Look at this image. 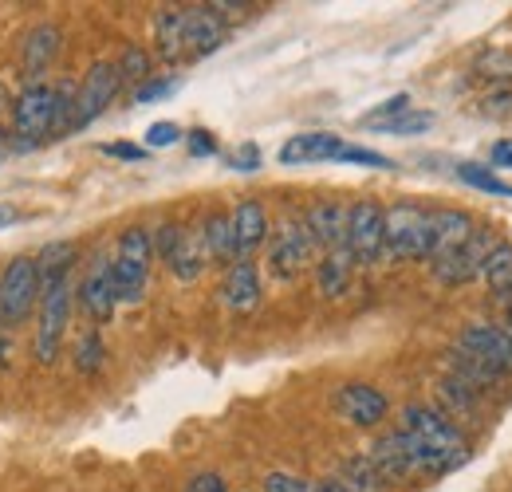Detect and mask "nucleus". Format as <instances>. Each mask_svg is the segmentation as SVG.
Returning a JSON list of instances; mask_svg holds the SVG:
<instances>
[{"label": "nucleus", "instance_id": "30", "mask_svg": "<svg viewBox=\"0 0 512 492\" xmlns=\"http://www.w3.org/2000/svg\"><path fill=\"white\" fill-rule=\"evenodd\" d=\"M375 126L386 130V134H422V130L434 126V115L430 111H406V115H398L390 123H375Z\"/></svg>", "mask_w": 512, "mask_h": 492}, {"label": "nucleus", "instance_id": "7", "mask_svg": "<svg viewBox=\"0 0 512 492\" xmlns=\"http://www.w3.org/2000/svg\"><path fill=\"white\" fill-rule=\"evenodd\" d=\"M40 296V276H36V260L16 256L4 272H0V319L4 323H20Z\"/></svg>", "mask_w": 512, "mask_h": 492}, {"label": "nucleus", "instance_id": "9", "mask_svg": "<svg viewBox=\"0 0 512 492\" xmlns=\"http://www.w3.org/2000/svg\"><path fill=\"white\" fill-rule=\"evenodd\" d=\"M497 245H501V241H497L489 229H473V237L457 248V252H449V256H442V260H434L438 280H442V284H469L473 276H481L489 252H493Z\"/></svg>", "mask_w": 512, "mask_h": 492}, {"label": "nucleus", "instance_id": "2", "mask_svg": "<svg viewBox=\"0 0 512 492\" xmlns=\"http://www.w3.org/2000/svg\"><path fill=\"white\" fill-rule=\"evenodd\" d=\"M426 248H430V213L422 205L402 201L383 213V252L414 260V256H426Z\"/></svg>", "mask_w": 512, "mask_h": 492}, {"label": "nucleus", "instance_id": "45", "mask_svg": "<svg viewBox=\"0 0 512 492\" xmlns=\"http://www.w3.org/2000/svg\"><path fill=\"white\" fill-rule=\"evenodd\" d=\"M12 221H16V209H8V205H0V229H4V225H12Z\"/></svg>", "mask_w": 512, "mask_h": 492}, {"label": "nucleus", "instance_id": "13", "mask_svg": "<svg viewBox=\"0 0 512 492\" xmlns=\"http://www.w3.org/2000/svg\"><path fill=\"white\" fill-rule=\"evenodd\" d=\"M339 410H343V418L347 422H355V426H379L386 418V410H390V402H386L383 390H375L371 382H347L343 390H339Z\"/></svg>", "mask_w": 512, "mask_h": 492}, {"label": "nucleus", "instance_id": "25", "mask_svg": "<svg viewBox=\"0 0 512 492\" xmlns=\"http://www.w3.org/2000/svg\"><path fill=\"white\" fill-rule=\"evenodd\" d=\"M481 276L489 280V288H493V296L497 300H509L512 296V245H501L489 252V260H485V268H481Z\"/></svg>", "mask_w": 512, "mask_h": 492}, {"label": "nucleus", "instance_id": "26", "mask_svg": "<svg viewBox=\"0 0 512 492\" xmlns=\"http://www.w3.org/2000/svg\"><path fill=\"white\" fill-rule=\"evenodd\" d=\"M71 260H75V245H71V241H56V245L44 248V252H40V260H36V276H40V284L67 276Z\"/></svg>", "mask_w": 512, "mask_h": 492}, {"label": "nucleus", "instance_id": "12", "mask_svg": "<svg viewBox=\"0 0 512 492\" xmlns=\"http://www.w3.org/2000/svg\"><path fill=\"white\" fill-rule=\"evenodd\" d=\"M343 138L327 134V130H312V134H292L280 146V162L284 166H312V162H339L343 154Z\"/></svg>", "mask_w": 512, "mask_h": 492}, {"label": "nucleus", "instance_id": "24", "mask_svg": "<svg viewBox=\"0 0 512 492\" xmlns=\"http://www.w3.org/2000/svg\"><path fill=\"white\" fill-rule=\"evenodd\" d=\"M351 264H355V260H351L347 248H335V252L323 256L320 272H316L323 296H343V292H347V284H351Z\"/></svg>", "mask_w": 512, "mask_h": 492}, {"label": "nucleus", "instance_id": "20", "mask_svg": "<svg viewBox=\"0 0 512 492\" xmlns=\"http://www.w3.org/2000/svg\"><path fill=\"white\" fill-rule=\"evenodd\" d=\"M221 296L233 311H253L260 304V276H256L253 260H233V268L221 284Z\"/></svg>", "mask_w": 512, "mask_h": 492}, {"label": "nucleus", "instance_id": "10", "mask_svg": "<svg viewBox=\"0 0 512 492\" xmlns=\"http://www.w3.org/2000/svg\"><path fill=\"white\" fill-rule=\"evenodd\" d=\"M402 433L430 445V449H465L461 430L449 422L442 410H430V406H406L402 410Z\"/></svg>", "mask_w": 512, "mask_h": 492}, {"label": "nucleus", "instance_id": "29", "mask_svg": "<svg viewBox=\"0 0 512 492\" xmlns=\"http://www.w3.org/2000/svg\"><path fill=\"white\" fill-rule=\"evenodd\" d=\"M477 71L485 75V79H512V52L509 48H489L481 60H477Z\"/></svg>", "mask_w": 512, "mask_h": 492}, {"label": "nucleus", "instance_id": "34", "mask_svg": "<svg viewBox=\"0 0 512 492\" xmlns=\"http://www.w3.org/2000/svg\"><path fill=\"white\" fill-rule=\"evenodd\" d=\"M119 67V79H146L150 75V60H146V52H138V48H130L123 63H115Z\"/></svg>", "mask_w": 512, "mask_h": 492}, {"label": "nucleus", "instance_id": "27", "mask_svg": "<svg viewBox=\"0 0 512 492\" xmlns=\"http://www.w3.org/2000/svg\"><path fill=\"white\" fill-rule=\"evenodd\" d=\"M457 178L465 185H473V189H481V193H497V197H512V185L501 178V174H493L489 166H473V162H461L457 166Z\"/></svg>", "mask_w": 512, "mask_h": 492}, {"label": "nucleus", "instance_id": "35", "mask_svg": "<svg viewBox=\"0 0 512 492\" xmlns=\"http://www.w3.org/2000/svg\"><path fill=\"white\" fill-rule=\"evenodd\" d=\"M182 138V130L178 123H154L146 130V146H154V150H162V146H174Z\"/></svg>", "mask_w": 512, "mask_h": 492}, {"label": "nucleus", "instance_id": "48", "mask_svg": "<svg viewBox=\"0 0 512 492\" xmlns=\"http://www.w3.org/2000/svg\"><path fill=\"white\" fill-rule=\"evenodd\" d=\"M0 150H4V134H0Z\"/></svg>", "mask_w": 512, "mask_h": 492}, {"label": "nucleus", "instance_id": "46", "mask_svg": "<svg viewBox=\"0 0 512 492\" xmlns=\"http://www.w3.org/2000/svg\"><path fill=\"white\" fill-rule=\"evenodd\" d=\"M316 492H347L339 481H323V485H316Z\"/></svg>", "mask_w": 512, "mask_h": 492}, {"label": "nucleus", "instance_id": "1", "mask_svg": "<svg viewBox=\"0 0 512 492\" xmlns=\"http://www.w3.org/2000/svg\"><path fill=\"white\" fill-rule=\"evenodd\" d=\"M150 260H154V241L146 229H127L119 237V256L111 260V276H115V296L119 304H138L146 292V276H150Z\"/></svg>", "mask_w": 512, "mask_h": 492}, {"label": "nucleus", "instance_id": "23", "mask_svg": "<svg viewBox=\"0 0 512 492\" xmlns=\"http://www.w3.org/2000/svg\"><path fill=\"white\" fill-rule=\"evenodd\" d=\"M197 233H201V245H205V256H209V260H221V264L237 260L233 225H229V217H225V213H213V217L205 221V229H197Z\"/></svg>", "mask_w": 512, "mask_h": 492}, {"label": "nucleus", "instance_id": "32", "mask_svg": "<svg viewBox=\"0 0 512 492\" xmlns=\"http://www.w3.org/2000/svg\"><path fill=\"white\" fill-rule=\"evenodd\" d=\"M339 162H355V166H375V170H390L394 162L386 158V154H379V150H367V146H343V154H339Z\"/></svg>", "mask_w": 512, "mask_h": 492}, {"label": "nucleus", "instance_id": "42", "mask_svg": "<svg viewBox=\"0 0 512 492\" xmlns=\"http://www.w3.org/2000/svg\"><path fill=\"white\" fill-rule=\"evenodd\" d=\"M190 150L193 154H217V138L209 130H190Z\"/></svg>", "mask_w": 512, "mask_h": 492}, {"label": "nucleus", "instance_id": "22", "mask_svg": "<svg viewBox=\"0 0 512 492\" xmlns=\"http://www.w3.org/2000/svg\"><path fill=\"white\" fill-rule=\"evenodd\" d=\"M205 245H201V233H186L182 229V237H178V245L170 252V272L178 276V280H197L201 276V268H205Z\"/></svg>", "mask_w": 512, "mask_h": 492}, {"label": "nucleus", "instance_id": "44", "mask_svg": "<svg viewBox=\"0 0 512 492\" xmlns=\"http://www.w3.org/2000/svg\"><path fill=\"white\" fill-rule=\"evenodd\" d=\"M493 166H497V170H512V138H501V142L493 146Z\"/></svg>", "mask_w": 512, "mask_h": 492}, {"label": "nucleus", "instance_id": "5", "mask_svg": "<svg viewBox=\"0 0 512 492\" xmlns=\"http://www.w3.org/2000/svg\"><path fill=\"white\" fill-rule=\"evenodd\" d=\"M457 351L481 367L497 370L501 378L512 374V335L505 327H493V323H469L461 335H457Z\"/></svg>", "mask_w": 512, "mask_h": 492}, {"label": "nucleus", "instance_id": "19", "mask_svg": "<svg viewBox=\"0 0 512 492\" xmlns=\"http://www.w3.org/2000/svg\"><path fill=\"white\" fill-rule=\"evenodd\" d=\"M367 461L375 465V473H379L383 481L414 477V465H410V441H406V433H386V437H379Z\"/></svg>", "mask_w": 512, "mask_h": 492}, {"label": "nucleus", "instance_id": "43", "mask_svg": "<svg viewBox=\"0 0 512 492\" xmlns=\"http://www.w3.org/2000/svg\"><path fill=\"white\" fill-rule=\"evenodd\" d=\"M111 158H127V162H142L146 158V150L142 146H130V142H111V146H103Z\"/></svg>", "mask_w": 512, "mask_h": 492}, {"label": "nucleus", "instance_id": "8", "mask_svg": "<svg viewBox=\"0 0 512 492\" xmlns=\"http://www.w3.org/2000/svg\"><path fill=\"white\" fill-rule=\"evenodd\" d=\"M347 252L355 264H375L383 256V209L375 201H359L347 209Z\"/></svg>", "mask_w": 512, "mask_h": 492}, {"label": "nucleus", "instance_id": "33", "mask_svg": "<svg viewBox=\"0 0 512 492\" xmlns=\"http://www.w3.org/2000/svg\"><path fill=\"white\" fill-rule=\"evenodd\" d=\"M264 492H316V485L304 481V477H292V473H268Z\"/></svg>", "mask_w": 512, "mask_h": 492}, {"label": "nucleus", "instance_id": "31", "mask_svg": "<svg viewBox=\"0 0 512 492\" xmlns=\"http://www.w3.org/2000/svg\"><path fill=\"white\" fill-rule=\"evenodd\" d=\"M442 394L449 398V406L461 410V414L477 410V394H473V386H465L461 378H446V382H442Z\"/></svg>", "mask_w": 512, "mask_h": 492}, {"label": "nucleus", "instance_id": "41", "mask_svg": "<svg viewBox=\"0 0 512 492\" xmlns=\"http://www.w3.org/2000/svg\"><path fill=\"white\" fill-rule=\"evenodd\" d=\"M186 492H229V489H225V481L217 473H197Z\"/></svg>", "mask_w": 512, "mask_h": 492}, {"label": "nucleus", "instance_id": "3", "mask_svg": "<svg viewBox=\"0 0 512 492\" xmlns=\"http://www.w3.org/2000/svg\"><path fill=\"white\" fill-rule=\"evenodd\" d=\"M67 315H71V280H48L44 284V300H40V323H36V359L40 363H52L60 355V343H64L67 331Z\"/></svg>", "mask_w": 512, "mask_h": 492}, {"label": "nucleus", "instance_id": "16", "mask_svg": "<svg viewBox=\"0 0 512 492\" xmlns=\"http://www.w3.org/2000/svg\"><path fill=\"white\" fill-rule=\"evenodd\" d=\"M304 229L312 237V245H323L327 252L347 245V209L339 201H320L308 209L304 217Z\"/></svg>", "mask_w": 512, "mask_h": 492}, {"label": "nucleus", "instance_id": "15", "mask_svg": "<svg viewBox=\"0 0 512 492\" xmlns=\"http://www.w3.org/2000/svg\"><path fill=\"white\" fill-rule=\"evenodd\" d=\"M79 300H83V308L91 311L99 323H107V319L115 315L119 296H115V276H111V260H107V256H99V260L91 264V272L83 276Z\"/></svg>", "mask_w": 512, "mask_h": 492}, {"label": "nucleus", "instance_id": "18", "mask_svg": "<svg viewBox=\"0 0 512 492\" xmlns=\"http://www.w3.org/2000/svg\"><path fill=\"white\" fill-rule=\"evenodd\" d=\"M229 225H233L237 260H249V252L264 245V237H268V217H264V205H260V201H241V205L233 209Z\"/></svg>", "mask_w": 512, "mask_h": 492}, {"label": "nucleus", "instance_id": "37", "mask_svg": "<svg viewBox=\"0 0 512 492\" xmlns=\"http://www.w3.org/2000/svg\"><path fill=\"white\" fill-rule=\"evenodd\" d=\"M406 111H410V95H394V99H386L375 115H367V123H390V119H398Z\"/></svg>", "mask_w": 512, "mask_h": 492}, {"label": "nucleus", "instance_id": "40", "mask_svg": "<svg viewBox=\"0 0 512 492\" xmlns=\"http://www.w3.org/2000/svg\"><path fill=\"white\" fill-rule=\"evenodd\" d=\"M229 162H233V170H245V174H249V170L260 166V150H256V146H237Z\"/></svg>", "mask_w": 512, "mask_h": 492}, {"label": "nucleus", "instance_id": "47", "mask_svg": "<svg viewBox=\"0 0 512 492\" xmlns=\"http://www.w3.org/2000/svg\"><path fill=\"white\" fill-rule=\"evenodd\" d=\"M505 308H509V335H512V296L505 300Z\"/></svg>", "mask_w": 512, "mask_h": 492}, {"label": "nucleus", "instance_id": "36", "mask_svg": "<svg viewBox=\"0 0 512 492\" xmlns=\"http://www.w3.org/2000/svg\"><path fill=\"white\" fill-rule=\"evenodd\" d=\"M99 363H103V343H99L95 335H87V339H83V347H79V355H75V367L95 370Z\"/></svg>", "mask_w": 512, "mask_h": 492}, {"label": "nucleus", "instance_id": "4", "mask_svg": "<svg viewBox=\"0 0 512 492\" xmlns=\"http://www.w3.org/2000/svg\"><path fill=\"white\" fill-rule=\"evenodd\" d=\"M71 103H67L64 91H56V87H48V83H32L16 103H12V126H16V134H24V138H44L56 119H60V111H67Z\"/></svg>", "mask_w": 512, "mask_h": 492}, {"label": "nucleus", "instance_id": "14", "mask_svg": "<svg viewBox=\"0 0 512 492\" xmlns=\"http://www.w3.org/2000/svg\"><path fill=\"white\" fill-rule=\"evenodd\" d=\"M469 237H473V217L469 213H461V209H438V213H430V248H426V256L430 260H442L449 252H457Z\"/></svg>", "mask_w": 512, "mask_h": 492}, {"label": "nucleus", "instance_id": "11", "mask_svg": "<svg viewBox=\"0 0 512 492\" xmlns=\"http://www.w3.org/2000/svg\"><path fill=\"white\" fill-rule=\"evenodd\" d=\"M312 248L316 245H312V237H308L304 225H284V229H276V237H272L268 268H272L280 280H292V276H300V272L308 268Z\"/></svg>", "mask_w": 512, "mask_h": 492}, {"label": "nucleus", "instance_id": "21", "mask_svg": "<svg viewBox=\"0 0 512 492\" xmlns=\"http://www.w3.org/2000/svg\"><path fill=\"white\" fill-rule=\"evenodd\" d=\"M56 52H60V28L40 24V28L24 40V75H28V79L44 75V71L52 67V60H56Z\"/></svg>", "mask_w": 512, "mask_h": 492}, {"label": "nucleus", "instance_id": "39", "mask_svg": "<svg viewBox=\"0 0 512 492\" xmlns=\"http://www.w3.org/2000/svg\"><path fill=\"white\" fill-rule=\"evenodd\" d=\"M178 237H182L178 225H162V229H158V245H154V252H158L162 260H170V252H174V245H178Z\"/></svg>", "mask_w": 512, "mask_h": 492}, {"label": "nucleus", "instance_id": "38", "mask_svg": "<svg viewBox=\"0 0 512 492\" xmlns=\"http://www.w3.org/2000/svg\"><path fill=\"white\" fill-rule=\"evenodd\" d=\"M174 91H178V83H174V79L146 83V87H138V91H134V103H154V99H166V95H174Z\"/></svg>", "mask_w": 512, "mask_h": 492}, {"label": "nucleus", "instance_id": "17", "mask_svg": "<svg viewBox=\"0 0 512 492\" xmlns=\"http://www.w3.org/2000/svg\"><path fill=\"white\" fill-rule=\"evenodd\" d=\"M221 20L209 12V8H193L182 12V52L190 56H209L221 48Z\"/></svg>", "mask_w": 512, "mask_h": 492}, {"label": "nucleus", "instance_id": "28", "mask_svg": "<svg viewBox=\"0 0 512 492\" xmlns=\"http://www.w3.org/2000/svg\"><path fill=\"white\" fill-rule=\"evenodd\" d=\"M158 52L162 60H182V12H162L158 16Z\"/></svg>", "mask_w": 512, "mask_h": 492}, {"label": "nucleus", "instance_id": "6", "mask_svg": "<svg viewBox=\"0 0 512 492\" xmlns=\"http://www.w3.org/2000/svg\"><path fill=\"white\" fill-rule=\"evenodd\" d=\"M119 83H123V79H119V67H115V63H95V67L87 71V79H83L79 95L71 99L67 126H87L91 119H99V115L115 103Z\"/></svg>", "mask_w": 512, "mask_h": 492}]
</instances>
